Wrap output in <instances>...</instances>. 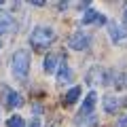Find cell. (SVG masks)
Returning <instances> with one entry per match:
<instances>
[{"instance_id": "obj_3", "label": "cell", "mask_w": 127, "mask_h": 127, "mask_svg": "<svg viewBox=\"0 0 127 127\" xmlns=\"http://www.w3.org/2000/svg\"><path fill=\"white\" fill-rule=\"evenodd\" d=\"M68 45H70V49H74V51H85V49H89V45H91V36L87 32H74L72 36L68 38Z\"/></svg>"}, {"instance_id": "obj_5", "label": "cell", "mask_w": 127, "mask_h": 127, "mask_svg": "<svg viewBox=\"0 0 127 127\" xmlns=\"http://www.w3.org/2000/svg\"><path fill=\"white\" fill-rule=\"evenodd\" d=\"M87 83H89L91 87H97V85H102V83H106L104 70L102 68H91L89 72H87Z\"/></svg>"}, {"instance_id": "obj_8", "label": "cell", "mask_w": 127, "mask_h": 127, "mask_svg": "<svg viewBox=\"0 0 127 127\" xmlns=\"http://www.w3.org/2000/svg\"><path fill=\"white\" fill-rule=\"evenodd\" d=\"M59 59H62V55H55V53H47V57H45V72L47 74H53V72H57V64H59Z\"/></svg>"}, {"instance_id": "obj_9", "label": "cell", "mask_w": 127, "mask_h": 127, "mask_svg": "<svg viewBox=\"0 0 127 127\" xmlns=\"http://www.w3.org/2000/svg\"><path fill=\"white\" fill-rule=\"evenodd\" d=\"M4 100H6V106H9V108H19V106H23V100H21V95H19L17 91H6Z\"/></svg>"}, {"instance_id": "obj_6", "label": "cell", "mask_w": 127, "mask_h": 127, "mask_svg": "<svg viewBox=\"0 0 127 127\" xmlns=\"http://www.w3.org/2000/svg\"><path fill=\"white\" fill-rule=\"evenodd\" d=\"M108 32H110L112 42H123V40H125V36H127L125 28H121L119 23H114V21H108Z\"/></svg>"}, {"instance_id": "obj_16", "label": "cell", "mask_w": 127, "mask_h": 127, "mask_svg": "<svg viewBox=\"0 0 127 127\" xmlns=\"http://www.w3.org/2000/svg\"><path fill=\"white\" fill-rule=\"evenodd\" d=\"M114 127H127V117H121V119L117 121V125H114Z\"/></svg>"}, {"instance_id": "obj_1", "label": "cell", "mask_w": 127, "mask_h": 127, "mask_svg": "<svg viewBox=\"0 0 127 127\" xmlns=\"http://www.w3.org/2000/svg\"><path fill=\"white\" fill-rule=\"evenodd\" d=\"M30 42L34 49H47L55 42V30L51 26H36L30 34Z\"/></svg>"}, {"instance_id": "obj_12", "label": "cell", "mask_w": 127, "mask_h": 127, "mask_svg": "<svg viewBox=\"0 0 127 127\" xmlns=\"http://www.w3.org/2000/svg\"><path fill=\"white\" fill-rule=\"evenodd\" d=\"M70 81H72V70L64 64L59 68V74H57V85H64V83H70Z\"/></svg>"}, {"instance_id": "obj_4", "label": "cell", "mask_w": 127, "mask_h": 127, "mask_svg": "<svg viewBox=\"0 0 127 127\" xmlns=\"http://www.w3.org/2000/svg\"><path fill=\"white\" fill-rule=\"evenodd\" d=\"M95 100H97V93H95V91H91V93L85 97V102H83L81 112L76 114V121H83V119H85L87 114H91V112H93V108H95ZM76 121H74V123H76Z\"/></svg>"}, {"instance_id": "obj_10", "label": "cell", "mask_w": 127, "mask_h": 127, "mask_svg": "<svg viewBox=\"0 0 127 127\" xmlns=\"http://www.w3.org/2000/svg\"><path fill=\"white\" fill-rule=\"evenodd\" d=\"M104 110L106 112H117L119 110V97H114L112 93L104 95Z\"/></svg>"}, {"instance_id": "obj_14", "label": "cell", "mask_w": 127, "mask_h": 127, "mask_svg": "<svg viewBox=\"0 0 127 127\" xmlns=\"http://www.w3.org/2000/svg\"><path fill=\"white\" fill-rule=\"evenodd\" d=\"M9 127H23V119L19 117V114H13V117L9 119V123H6Z\"/></svg>"}, {"instance_id": "obj_11", "label": "cell", "mask_w": 127, "mask_h": 127, "mask_svg": "<svg viewBox=\"0 0 127 127\" xmlns=\"http://www.w3.org/2000/svg\"><path fill=\"white\" fill-rule=\"evenodd\" d=\"M13 30V15L11 13H0V34Z\"/></svg>"}, {"instance_id": "obj_17", "label": "cell", "mask_w": 127, "mask_h": 127, "mask_svg": "<svg viewBox=\"0 0 127 127\" xmlns=\"http://www.w3.org/2000/svg\"><path fill=\"white\" fill-rule=\"evenodd\" d=\"M123 19H125V23H127V9H125V15H123Z\"/></svg>"}, {"instance_id": "obj_2", "label": "cell", "mask_w": 127, "mask_h": 127, "mask_svg": "<svg viewBox=\"0 0 127 127\" xmlns=\"http://www.w3.org/2000/svg\"><path fill=\"white\" fill-rule=\"evenodd\" d=\"M11 72H13V76L19 78V81H23V78L28 76V72H30V53H28L26 49L15 51L13 59H11Z\"/></svg>"}, {"instance_id": "obj_7", "label": "cell", "mask_w": 127, "mask_h": 127, "mask_svg": "<svg viewBox=\"0 0 127 127\" xmlns=\"http://www.w3.org/2000/svg\"><path fill=\"white\" fill-rule=\"evenodd\" d=\"M93 21L97 23V26H104V23H106V17H104L102 13H97L95 9H89V11H87L85 15H83L81 23H93Z\"/></svg>"}, {"instance_id": "obj_13", "label": "cell", "mask_w": 127, "mask_h": 127, "mask_svg": "<svg viewBox=\"0 0 127 127\" xmlns=\"http://www.w3.org/2000/svg\"><path fill=\"white\" fill-rule=\"evenodd\" d=\"M78 95H81V87H72V89L66 93V97H64V104H66V106H72L74 102L78 100Z\"/></svg>"}, {"instance_id": "obj_18", "label": "cell", "mask_w": 127, "mask_h": 127, "mask_svg": "<svg viewBox=\"0 0 127 127\" xmlns=\"http://www.w3.org/2000/svg\"><path fill=\"white\" fill-rule=\"evenodd\" d=\"M0 4H2V2H0Z\"/></svg>"}, {"instance_id": "obj_15", "label": "cell", "mask_w": 127, "mask_h": 127, "mask_svg": "<svg viewBox=\"0 0 127 127\" xmlns=\"http://www.w3.org/2000/svg\"><path fill=\"white\" fill-rule=\"evenodd\" d=\"M28 127H40V119H38V117L30 119V123H28Z\"/></svg>"}]
</instances>
